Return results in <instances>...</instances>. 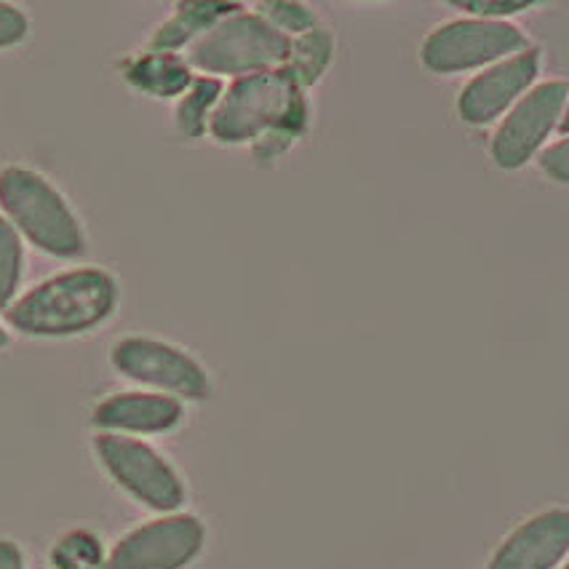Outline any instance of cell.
Wrapping results in <instances>:
<instances>
[{
    "mask_svg": "<svg viewBox=\"0 0 569 569\" xmlns=\"http://www.w3.org/2000/svg\"><path fill=\"white\" fill-rule=\"evenodd\" d=\"M203 542V521L174 511L123 535L108 553L104 569H184L201 553Z\"/></svg>",
    "mask_w": 569,
    "mask_h": 569,
    "instance_id": "ba28073f",
    "label": "cell"
},
{
    "mask_svg": "<svg viewBox=\"0 0 569 569\" xmlns=\"http://www.w3.org/2000/svg\"><path fill=\"white\" fill-rule=\"evenodd\" d=\"M28 36V19L14 6L0 3V49L17 46Z\"/></svg>",
    "mask_w": 569,
    "mask_h": 569,
    "instance_id": "7402d4cb",
    "label": "cell"
},
{
    "mask_svg": "<svg viewBox=\"0 0 569 569\" xmlns=\"http://www.w3.org/2000/svg\"><path fill=\"white\" fill-rule=\"evenodd\" d=\"M287 51V36H281L260 14L238 9L198 38L190 49L188 64L209 76L243 78L283 68Z\"/></svg>",
    "mask_w": 569,
    "mask_h": 569,
    "instance_id": "277c9868",
    "label": "cell"
},
{
    "mask_svg": "<svg viewBox=\"0 0 569 569\" xmlns=\"http://www.w3.org/2000/svg\"><path fill=\"white\" fill-rule=\"evenodd\" d=\"M535 0H458L455 9L476 14V19H502L521 14V11L532 9Z\"/></svg>",
    "mask_w": 569,
    "mask_h": 569,
    "instance_id": "ffe728a7",
    "label": "cell"
},
{
    "mask_svg": "<svg viewBox=\"0 0 569 569\" xmlns=\"http://www.w3.org/2000/svg\"><path fill=\"white\" fill-rule=\"evenodd\" d=\"M540 171L546 177H551L556 184H567L569 180V144L567 139H559L551 148H546L538 158Z\"/></svg>",
    "mask_w": 569,
    "mask_h": 569,
    "instance_id": "44dd1931",
    "label": "cell"
},
{
    "mask_svg": "<svg viewBox=\"0 0 569 569\" xmlns=\"http://www.w3.org/2000/svg\"><path fill=\"white\" fill-rule=\"evenodd\" d=\"M283 126H308L306 94L287 68L236 78L209 118L211 137L224 144L254 142Z\"/></svg>",
    "mask_w": 569,
    "mask_h": 569,
    "instance_id": "7a4b0ae2",
    "label": "cell"
},
{
    "mask_svg": "<svg viewBox=\"0 0 569 569\" xmlns=\"http://www.w3.org/2000/svg\"><path fill=\"white\" fill-rule=\"evenodd\" d=\"M220 78H193V83L188 86V91L180 97V104H177V129H180V134L190 139L207 134L209 118L214 112L217 102H220Z\"/></svg>",
    "mask_w": 569,
    "mask_h": 569,
    "instance_id": "2e32d148",
    "label": "cell"
},
{
    "mask_svg": "<svg viewBox=\"0 0 569 569\" xmlns=\"http://www.w3.org/2000/svg\"><path fill=\"white\" fill-rule=\"evenodd\" d=\"M567 94V81L538 83L506 112L492 137V158L500 169H521L538 153L565 116Z\"/></svg>",
    "mask_w": 569,
    "mask_h": 569,
    "instance_id": "9c48e42d",
    "label": "cell"
},
{
    "mask_svg": "<svg viewBox=\"0 0 569 569\" xmlns=\"http://www.w3.org/2000/svg\"><path fill=\"white\" fill-rule=\"evenodd\" d=\"M126 81L150 97L171 99L188 91V86L193 83V72H190V64L177 54L148 51V54L131 59L126 64Z\"/></svg>",
    "mask_w": 569,
    "mask_h": 569,
    "instance_id": "4fadbf2b",
    "label": "cell"
},
{
    "mask_svg": "<svg viewBox=\"0 0 569 569\" xmlns=\"http://www.w3.org/2000/svg\"><path fill=\"white\" fill-rule=\"evenodd\" d=\"M559 569H567V567H559Z\"/></svg>",
    "mask_w": 569,
    "mask_h": 569,
    "instance_id": "d4e9b609",
    "label": "cell"
},
{
    "mask_svg": "<svg viewBox=\"0 0 569 569\" xmlns=\"http://www.w3.org/2000/svg\"><path fill=\"white\" fill-rule=\"evenodd\" d=\"M569 551L567 508H546L506 535L487 569H559Z\"/></svg>",
    "mask_w": 569,
    "mask_h": 569,
    "instance_id": "8fae6325",
    "label": "cell"
},
{
    "mask_svg": "<svg viewBox=\"0 0 569 569\" xmlns=\"http://www.w3.org/2000/svg\"><path fill=\"white\" fill-rule=\"evenodd\" d=\"M112 367L139 386L174 399L203 401L211 396V377L188 350L153 337H123L110 350Z\"/></svg>",
    "mask_w": 569,
    "mask_h": 569,
    "instance_id": "52a82bcc",
    "label": "cell"
},
{
    "mask_svg": "<svg viewBox=\"0 0 569 569\" xmlns=\"http://www.w3.org/2000/svg\"><path fill=\"white\" fill-rule=\"evenodd\" d=\"M260 17L268 24L281 32L287 38H297L302 32L316 28V14L302 3H287V0H273V3H260L257 6Z\"/></svg>",
    "mask_w": 569,
    "mask_h": 569,
    "instance_id": "d6986e66",
    "label": "cell"
},
{
    "mask_svg": "<svg viewBox=\"0 0 569 569\" xmlns=\"http://www.w3.org/2000/svg\"><path fill=\"white\" fill-rule=\"evenodd\" d=\"M22 276V241L17 228L0 217V310L14 300Z\"/></svg>",
    "mask_w": 569,
    "mask_h": 569,
    "instance_id": "ac0fdd59",
    "label": "cell"
},
{
    "mask_svg": "<svg viewBox=\"0 0 569 569\" xmlns=\"http://www.w3.org/2000/svg\"><path fill=\"white\" fill-rule=\"evenodd\" d=\"M94 452L118 487L161 513H174L184 502V485L171 462L131 436L99 433Z\"/></svg>",
    "mask_w": 569,
    "mask_h": 569,
    "instance_id": "8992f818",
    "label": "cell"
},
{
    "mask_svg": "<svg viewBox=\"0 0 569 569\" xmlns=\"http://www.w3.org/2000/svg\"><path fill=\"white\" fill-rule=\"evenodd\" d=\"M182 422V403L163 393H116L94 409V426L104 433H169Z\"/></svg>",
    "mask_w": 569,
    "mask_h": 569,
    "instance_id": "7c38bea8",
    "label": "cell"
},
{
    "mask_svg": "<svg viewBox=\"0 0 569 569\" xmlns=\"http://www.w3.org/2000/svg\"><path fill=\"white\" fill-rule=\"evenodd\" d=\"M0 207L14 228L49 254L76 257L83 251L86 238L76 214L36 171L22 167L0 171Z\"/></svg>",
    "mask_w": 569,
    "mask_h": 569,
    "instance_id": "3957f363",
    "label": "cell"
},
{
    "mask_svg": "<svg viewBox=\"0 0 569 569\" xmlns=\"http://www.w3.org/2000/svg\"><path fill=\"white\" fill-rule=\"evenodd\" d=\"M0 569H24L22 551L17 542L0 540Z\"/></svg>",
    "mask_w": 569,
    "mask_h": 569,
    "instance_id": "603a6c76",
    "label": "cell"
},
{
    "mask_svg": "<svg viewBox=\"0 0 569 569\" xmlns=\"http://www.w3.org/2000/svg\"><path fill=\"white\" fill-rule=\"evenodd\" d=\"M118 283L102 268H76L38 283L9 308V323L30 337L83 335L110 319Z\"/></svg>",
    "mask_w": 569,
    "mask_h": 569,
    "instance_id": "6da1fadb",
    "label": "cell"
},
{
    "mask_svg": "<svg viewBox=\"0 0 569 569\" xmlns=\"http://www.w3.org/2000/svg\"><path fill=\"white\" fill-rule=\"evenodd\" d=\"M51 561H54V569H104L108 556H104L102 542L94 535L86 532V529H76L57 542L54 551H51Z\"/></svg>",
    "mask_w": 569,
    "mask_h": 569,
    "instance_id": "e0dca14e",
    "label": "cell"
},
{
    "mask_svg": "<svg viewBox=\"0 0 569 569\" xmlns=\"http://www.w3.org/2000/svg\"><path fill=\"white\" fill-rule=\"evenodd\" d=\"M6 342H9V335H6V332H3V329H0V348H3V346H6Z\"/></svg>",
    "mask_w": 569,
    "mask_h": 569,
    "instance_id": "cb8c5ba5",
    "label": "cell"
},
{
    "mask_svg": "<svg viewBox=\"0 0 569 569\" xmlns=\"http://www.w3.org/2000/svg\"><path fill=\"white\" fill-rule=\"evenodd\" d=\"M332 57H335L332 32L316 24L313 30L302 32V36L297 38H289V51H287V62H283V68L292 72L297 86L306 91L308 86L319 83V78L323 76V70L329 68Z\"/></svg>",
    "mask_w": 569,
    "mask_h": 569,
    "instance_id": "9a60e30c",
    "label": "cell"
},
{
    "mask_svg": "<svg viewBox=\"0 0 569 569\" xmlns=\"http://www.w3.org/2000/svg\"><path fill=\"white\" fill-rule=\"evenodd\" d=\"M241 6L236 3H180L177 6V14L163 22L156 30V36L150 38V51H167L174 54L177 49H182L184 43H196L203 32L214 28L217 22L224 17L236 14Z\"/></svg>",
    "mask_w": 569,
    "mask_h": 569,
    "instance_id": "5bb4252c",
    "label": "cell"
},
{
    "mask_svg": "<svg viewBox=\"0 0 569 569\" xmlns=\"http://www.w3.org/2000/svg\"><path fill=\"white\" fill-rule=\"evenodd\" d=\"M538 68V49H525L519 54L489 64L460 91L458 112L462 121L471 126L498 121L502 112L511 110L532 89Z\"/></svg>",
    "mask_w": 569,
    "mask_h": 569,
    "instance_id": "30bf717a",
    "label": "cell"
},
{
    "mask_svg": "<svg viewBox=\"0 0 569 569\" xmlns=\"http://www.w3.org/2000/svg\"><path fill=\"white\" fill-rule=\"evenodd\" d=\"M529 49L527 36L506 19H452L428 32L420 59L431 72H466Z\"/></svg>",
    "mask_w": 569,
    "mask_h": 569,
    "instance_id": "5b68a950",
    "label": "cell"
}]
</instances>
